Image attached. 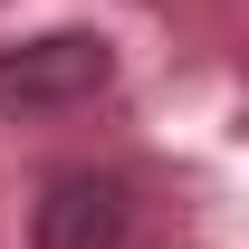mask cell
Returning <instances> with one entry per match:
<instances>
[{"instance_id":"obj_1","label":"cell","mask_w":249,"mask_h":249,"mask_svg":"<svg viewBox=\"0 0 249 249\" xmlns=\"http://www.w3.org/2000/svg\"><path fill=\"white\" fill-rule=\"evenodd\" d=\"M106 87H115V38L106 29H38L19 48H0V124L67 115V106H87Z\"/></svg>"},{"instance_id":"obj_2","label":"cell","mask_w":249,"mask_h":249,"mask_svg":"<svg viewBox=\"0 0 249 249\" xmlns=\"http://www.w3.org/2000/svg\"><path fill=\"white\" fill-rule=\"evenodd\" d=\"M124 230H134V192L115 173H58L29 211L38 249H124Z\"/></svg>"}]
</instances>
